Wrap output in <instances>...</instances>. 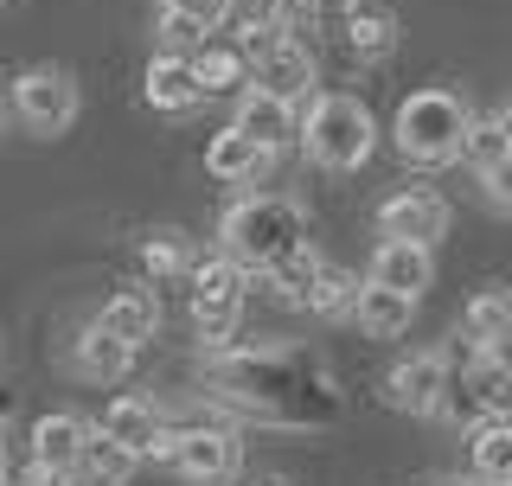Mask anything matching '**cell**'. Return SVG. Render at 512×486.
Masks as SVG:
<instances>
[{"label":"cell","instance_id":"7c38bea8","mask_svg":"<svg viewBox=\"0 0 512 486\" xmlns=\"http://www.w3.org/2000/svg\"><path fill=\"white\" fill-rule=\"evenodd\" d=\"M378 231L384 237H416V243H436L448 237V199L429 186H410V192H391L378 205Z\"/></svg>","mask_w":512,"mask_h":486},{"label":"cell","instance_id":"9c48e42d","mask_svg":"<svg viewBox=\"0 0 512 486\" xmlns=\"http://www.w3.org/2000/svg\"><path fill=\"white\" fill-rule=\"evenodd\" d=\"M13 109H20L32 135H64L77 122V84L64 71H26L13 84Z\"/></svg>","mask_w":512,"mask_h":486},{"label":"cell","instance_id":"ffe728a7","mask_svg":"<svg viewBox=\"0 0 512 486\" xmlns=\"http://www.w3.org/2000/svg\"><path fill=\"white\" fill-rule=\"evenodd\" d=\"M96 320H103L109 333H122V339H135V346H141V339H154V327H160V301L148 295V288H122V295L103 301V314H96Z\"/></svg>","mask_w":512,"mask_h":486},{"label":"cell","instance_id":"2e32d148","mask_svg":"<svg viewBox=\"0 0 512 486\" xmlns=\"http://www.w3.org/2000/svg\"><path fill=\"white\" fill-rule=\"evenodd\" d=\"M237 128H244V135H256L263 141V148H288V141H301V116H295V103H288V96H276V90H263L256 84L244 103H237Z\"/></svg>","mask_w":512,"mask_h":486},{"label":"cell","instance_id":"3957f363","mask_svg":"<svg viewBox=\"0 0 512 486\" xmlns=\"http://www.w3.org/2000/svg\"><path fill=\"white\" fill-rule=\"evenodd\" d=\"M468 128H474V109L455 90H416L404 96L391 135H397V154L416 160V167H448L468 148Z\"/></svg>","mask_w":512,"mask_h":486},{"label":"cell","instance_id":"5b68a950","mask_svg":"<svg viewBox=\"0 0 512 486\" xmlns=\"http://www.w3.org/2000/svg\"><path fill=\"white\" fill-rule=\"evenodd\" d=\"M250 263H237V256H212V263L192 269V320H199V333L224 346V339L237 333V314H244V288H250Z\"/></svg>","mask_w":512,"mask_h":486},{"label":"cell","instance_id":"8d00e7d4","mask_svg":"<svg viewBox=\"0 0 512 486\" xmlns=\"http://www.w3.org/2000/svg\"><path fill=\"white\" fill-rule=\"evenodd\" d=\"M0 486H7V448H0Z\"/></svg>","mask_w":512,"mask_h":486},{"label":"cell","instance_id":"836d02e7","mask_svg":"<svg viewBox=\"0 0 512 486\" xmlns=\"http://www.w3.org/2000/svg\"><path fill=\"white\" fill-rule=\"evenodd\" d=\"M480 359H493V365H506V371H512V327H506L500 339H480Z\"/></svg>","mask_w":512,"mask_h":486},{"label":"cell","instance_id":"30bf717a","mask_svg":"<svg viewBox=\"0 0 512 486\" xmlns=\"http://www.w3.org/2000/svg\"><path fill=\"white\" fill-rule=\"evenodd\" d=\"M448 359L442 352H410L404 365H391V378H384V403L391 410H410V416H429L442 403V391H448Z\"/></svg>","mask_w":512,"mask_h":486},{"label":"cell","instance_id":"ac0fdd59","mask_svg":"<svg viewBox=\"0 0 512 486\" xmlns=\"http://www.w3.org/2000/svg\"><path fill=\"white\" fill-rule=\"evenodd\" d=\"M103 429L116 435V442L128 448V455H141V461H154L160 448H167V429H160V410L154 403H141V397H116L103 410Z\"/></svg>","mask_w":512,"mask_h":486},{"label":"cell","instance_id":"4dcf8cb0","mask_svg":"<svg viewBox=\"0 0 512 486\" xmlns=\"http://www.w3.org/2000/svg\"><path fill=\"white\" fill-rule=\"evenodd\" d=\"M237 7H244V32H256V26H282L288 7H301V0H237Z\"/></svg>","mask_w":512,"mask_h":486},{"label":"cell","instance_id":"52a82bcc","mask_svg":"<svg viewBox=\"0 0 512 486\" xmlns=\"http://www.w3.org/2000/svg\"><path fill=\"white\" fill-rule=\"evenodd\" d=\"M512 410V371L506 365H493V359H474L461 378H448V391H442V403H436V416H448V423H468V429H480L487 416H506Z\"/></svg>","mask_w":512,"mask_h":486},{"label":"cell","instance_id":"e575fe53","mask_svg":"<svg viewBox=\"0 0 512 486\" xmlns=\"http://www.w3.org/2000/svg\"><path fill=\"white\" fill-rule=\"evenodd\" d=\"M301 7H314V13H340V7H359V0H301Z\"/></svg>","mask_w":512,"mask_h":486},{"label":"cell","instance_id":"cb8c5ba5","mask_svg":"<svg viewBox=\"0 0 512 486\" xmlns=\"http://www.w3.org/2000/svg\"><path fill=\"white\" fill-rule=\"evenodd\" d=\"M135 461H141V455H128V448H122L109 429H96L90 448H84V461H77V474H84L90 486H122L128 474H135Z\"/></svg>","mask_w":512,"mask_h":486},{"label":"cell","instance_id":"44dd1931","mask_svg":"<svg viewBox=\"0 0 512 486\" xmlns=\"http://www.w3.org/2000/svg\"><path fill=\"white\" fill-rule=\"evenodd\" d=\"M474 474L480 486H512V416H487L474 429Z\"/></svg>","mask_w":512,"mask_h":486},{"label":"cell","instance_id":"8992f818","mask_svg":"<svg viewBox=\"0 0 512 486\" xmlns=\"http://www.w3.org/2000/svg\"><path fill=\"white\" fill-rule=\"evenodd\" d=\"M244 52H250V71H256V84H263V90L288 96V103L314 90V58H308V45H301L295 32L256 26V32H244Z\"/></svg>","mask_w":512,"mask_h":486},{"label":"cell","instance_id":"9a60e30c","mask_svg":"<svg viewBox=\"0 0 512 486\" xmlns=\"http://www.w3.org/2000/svg\"><path fill=\"white\" fill-rule=\"evenodd\" d=\"M372 282L423 295V288L436 282V256H429V243H416V237H384L372 250Z\"/></svg>","mask_w":512,"mask_h":486},{"label":"cell","instance_id":"7402d4cb","mask_svg":"<svg viewBox=\"0 0 512 486\" xmlns=\"http://www.w3.org/2000/svg\"><path fill=\"white\" fill-rule=\"evenodd\" d=\"M320 275H327V263H320L314 250H295V256H282V263H269V269H263V282L276 288L288 307H308V301H314V288H320Z\"/></svg>","mask_w":512,"mask_h":486},{"label":"cell","instance_id":"ab89813d","mask_svg":"<svg viewBox=\"0 0 512 486\" xmlns=\"http://www.w3.org/2000/svg\"><path fill=\"white\" fill-rule=\"evenodd\" d=\"M263 486H282V480H263Z\"/></svg>","mask_w":512,"mask_h":486},{"label":"cell","instance_id":"8fae6325","mask_svg":"<svg viewBox=\"0 0 512 486\" xmlns=\"http://www.w3.org/2000/svg\"><path fill=\"white\" fill-rule=\"evenodd\" d=\"M90 435H96V429L84 423V416H71V410L39 416V423H32V461H39V474H45V480L77 474V461H84Z\"/></svg>","mask_w":512,"mask_h":486},{"label":"cell","instance_id":"d6986e66","mask_svg":"<svg viewBox=\"0 0 512 486\" xmlns=\"http://www.w3.org/2000/svg\"><path fill=\"white\" fill-rule=\"evenodd\" d=\"M128 365H135V339H122L103 320H90L84 339H77V371L90 384H116V378H128Z\"/></svg>","mask_w":512,"mask_h":486},{"label":"cell","instance_id":"4316f807","mask_svg":"<svg viewBox=\"0 0 512 486\" xmlns=\"http://www.w3.org/2000/svg\"><path fill=\"white\" fill-rule=\"evenodd\" d=\"M141 263H148L154 275H186V269H192V243H186V231H154L148 243H141Z\"/></svg>","mask_w":512,"mask_h":486},{"label":"cell","instance_id":"277c9868","mask_svg":"<svg viewBox=\"0 0 512 486\" xmlns=\"http://www.w3.org/2000/svg\"><path fill=\"white\" fill-rule=\"evenodd\" d=\"M301 141H308V160H314V167L352 173V167H365V160H372L378 122H372V109H365L359 96L333 90V96H314L308 122H301Z\"/></svg>","mask_w":512,"mask_h":486},{"label":"cell","instance_id":"484cf974","mask_svg":"<svg viewBox=\"0 0 512 486\" xmlns=\"http://www.w3.org/2000/svg\"><path fill=\"white\" fill-rule=\"evenodd\" d=\"M506 154H512V135H506V122H500V116H474V128H468V148H461V160H468L474 173H487V167H500Z\"/></svg>","mask_w":512,"mask_h":486},{"label":"cell","instance_id":"f1b7e54d","mask_svg":"<svg viewBox=\"0 0 512 486\" xmlns=\"http://www.w3.org/2000/svg\"><path fill=\"white\" fill-rule=\"evenodd\" d=\"M359 288H365V282H352L346 269H327V275H320V288H314V301H308V307H314V314H327V320H333V314H352Z\"/></svg>","mask_w":512,"mask_h":486},{"label":"cell","instance_id":"f35d334b","mask_svg":"<svg viewBox=\"0 0 512 486\" xmlns=\"http://www.w3.org/2000/svg\"><path fill=\"white\" fill-rule=\"evenodd\" d=\"M0 423H7V403H0Z\"/></svg>","mask_w":512,"mask_h":486},{"label":"cell","instance_id":"83f0119b","mask_svg":"<svg viewBox=\"0 0 512 486\" xmlns=\"http://www.w3.org/2000/svg\"><path fill=\"white\" fill-rule=\"evenodd\" d=\"M461 327H468V339H500L512 327V295H474Z\"/></svg>","mask_w":512,"mask_h":486},{"label":"cell","instance_id":"d4e9b609","mask_svg":"<svg viewBox=\"0 0 512 486\" xmlns=\"http://www.w3.org/2000/svg\"><path fill=\"white\" fill-rule=\"evenodd\" d=\"M346 45L359 58H384L397 45V20L384 7H352V20H346Z\"/></svg>","mask_w":512,"mask_h":486},{"label":"cell","instance_id":"6da1fadb","mask_svg":"<svg viewBox=\"0 0 512 486\" xmlns=\"http://www.w3.org/2000/svg\"><path fill=\"white\" fill-rule=\"evenodd\" d=\"M218 384H224V397H237L244 410L269 416V423H333V410H340L327 378L308 359H295V352H237V359H218Z\"/></svg>","mask_w":512,"mask_h":486},{"label":"cell","instance_id":"e0dca14e","mask_svg":"<svg viewBox=\"0 0 512 486\" xmlns=\"http://www.w3.org/2000/svg\"><path fill=\"white\" fill-rule=\"evenodd\" d=\"M410 314H416V295H404V288H384L365 275V288H359V301H352V327H359L365 339H397L410 327Z\"/></svg>","mask_w":512,"mask_h":486},{"label":"cell","instance_id":"1f68e13d","mask_svg":"<svg viewBox=\"0 0 512 486\" xmlns=\"http://www.w3.org/2000/svg\"><path fill=\"white\" fill-rule=\"evenodd\" d=\"M167 7L192 13V20H199L205 32H212V26H224V20H231V13H237V0H167Z\"/></svg>","mask_w":512,"mask_h":486},{"label":"cell","instance_id":"7a4b0ae2","mask_svg":"<svg viewBox=\"0 0 512 486\" xmlns=\"http://www.w3.org/2000/svg\"><path fill=\"white\" fill-rule=\"evenodd\" d=\"M218 237H224V250H231L237 263H250L263 275L269 263L308 250V212H301L295 199H282V192H256V199H237L231 212H224Z\"/></svg>","mask_w":512,"mask_h":486},{"label":"cell","instance_id":"5bb4252c","mask_svg":"<svg viewBox=\"0 0 512 486\" xmlns=\"http://www.w3.org/2000/svg\"><path fill=\"white\" fill-rule=\"evenodd\" d=\"M205 77H199V58H186V52H160L148 64V103L160 109V116H186V109H199L205 103Z\"/></svg>","mask_w":512,"mask_h":486},{"label":"cell","instance_id":"d590c367","mask_svg":"<svg viewBox=\"0 0 512 486\" xmlns=\"http://www.w3.org/2000/svg\"><path fill=\"white\" fill-rule=\"evenodd\" d=\"M500 122H506V135H512V103H506V109H500Z\"/></svg>","mask_w":512,"mask_h":486},{"label":"cell","instance_id":"74e56055","mask_svg":"<svg viewBox=\"0 0 512 486\" xmlns=\"http://www.w3.org/2000/svg\"><path fill=\"white\" fill-rule=\"evenodd\" d=\"M436 486H461V480H436Z\"/></svg>","mask_w":512,"mask_h":486},{"label":"cell","instance_id":"d6a6232c","mask_svg":"<svg viewBox=\"0 0 512 486\" xmlns=\"http://www.w3.org/2000/svg\"><path fill=\"white\" fill-rule=\"evenodd\" d=\"M480 186H487V199L500 205V212H512V154L500 160V167H487V173H480Z\"/></svg>","mask_w":512,"mask_h":486},{"label":"cell","instance_id":"603a6c76","mask_svg":"<svg viewBox=\"0 0 512 486\" xmlns=\"http://www.w3.org/2000/svg\"><path fill=\"white\" fill-rule=\"evenodd\" d=\"M192 58H199V77H205V90H212V96H231L237 84H256L244 45H199Z\"/></svg>","mask_w":512,"mask_h":486},{"label":"cell","instance_id":"f546056e","mask_svg":"<svg viewBox=\"0 0 512 486\" xmlns=\"http://www.w3.org/2000/svg\"><path fill=\"white\" fill-rule=\"evenodd\" d=\"M160 39H167L173 52H180V45H205V26L180 7H160Z\"/></svg>","mask_w":512,"mask_h":486},{"label":"cell","instance_id":"4fadbf2b","mask_svg":"<svg viewBox=\"0 0 512 486\" xmlns=\"http://www.w3.org/2000/svg\"><path fill=\"white\" fill-rule=\"evenodd\" d=\"M269 167H276V148H263V141L244 135L237 122L205 141V173H212V180L244 186V180H269Z\"/></svg>","mask_w":512,"mask_h":486},{"label":"cell","instance_id":"ba28073f","mask_svg":"<svg viewBox=\"0 0 512 486\" xmlns=\"http://www.w3.org/2000/svg\"><path fill=\"white\" fill-rule=\"evenodd\" d=\"M160 461L192 486H218V480L237 474V442L224 429H180V435H167Z\"/></svg>","mask_w":512,"mask_h":486}]
</instances>
